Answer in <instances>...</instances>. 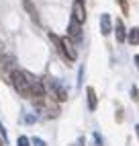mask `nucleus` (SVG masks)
<instances>
[{"label": "nucleus", "instance_id": "1", "mask_svg": "<svg viewBox=\"0 0 139 146\" xmlns=\"http://www.w3.org/2000/svg\"><path fill=\"white\" fill-rule=\"evenodd\" d=\"M10 82H12V86L16 89L18 95H23V97H31L29 80L25 78V72H23V70H12V74H10Z\"/></svg>", "mask_w": 139, "mask_h": 146}, {"label": "nucleus", "instance_id": "2", "mask_svg": "<svg viewBox=\"0 0 139 146\" xmlns=\"http://www.w3.org/2000/svg\"><path fill=\"white\" fill-rule=\"evenodd\" d=\"M47 89H49V93H51V97H55L59 103L68 101V91H66V86L59 82V80H55V78H47Z\"/></svg>", "mask_w": 139, "mask_h": 146}, {"label": "nucleus", "instance_id": "3", "mask_svg": "<svg viewBox=\"0 0 139 146\" xmlns=\"http://www.w3.org/2000/svg\"><path fill=\"white\" fill-rule=\"evenodd\" d=\"M59 54H64V58L66 60H70V62H74L76 58H78V52H76V47H74V43H72V39H68V37H59V50H57Z\"/></svg>", "mask_w": 139, "mask_h": 146}, {"label": "nucleus", "instance_id": "4", "mask_svg": "<svg viewBox=\"0 0 139 146\" xmlns=\"http://www.w3.org/2000/svg\"><path fill=\"white\" fill-rule=\"evenodd\" d=\"M72 19L78 23V25H82L86 21V8H84V2L82 0H74V8H72Z\"/></svg>", "mask_w": 139, "mask_h": 146}, {"label": "nucleus", "instance_id": "5", "mask_svg": "<svg viewBox=\"0 0 139 146\" xmlns=\"http://www.w3.org/2000/svg\"><path fill=\"white\" fill-rule=\"evenodd\" d=\"M68 39H74V41H80V39H82L80 25H78L74 19H72V21H70V25H68Z\"/></svg>", "mask_w": 139, "mask_h": 146}, {"label": "nucleus", "instance_id": "6", "mask_svg": "<svg viewBox=\"0 0 139 146\" xmlns=\"http://www.w3.org/2000/svg\"><path fill=\"white\" fill-rule=\"evenodd\" d=\"M111 31H113L111 15H108V13H102V15H100V33H102V35H111Z\"/></svg>", "mask_w": 139, "mask_h": 146}, {"label": "nucleus", "instance_id": "7", "mask_svg": "<svg viewBox=\"0 0 139 146\" xmlns=\"http://www.w3.org/2000/svg\"><path fill=\"white\" fill-rule=\"evenodd\" d=\"M115 33H117V41L119 43H123L127 39V33H125V25L121 19H117V23H115Z\"/></svg>", "mask_w": 139, "mask_h": 146}, {"label": "nucleus", "instance_id": "8", "mask_svg": "<svg viewBox=\"0 0 139 146\" xmlns=\"http://www.w3.org/2000/svg\"><path fill=\"white\" fill-rule=\"evenodd\" d=\"M23 6L27 8L29 17H31V19H33L35 23H39V15H37V8H35V4L31 2V0H23Z\"/></svg>", "mask_w": 139, "mask_h": 146}, {"label": "nucleus", "instance_id": "9", "mask_svg": "<svg viewBox=\"0 0 139 146\" xmlns=\"http://www.w3.org/2000/svg\"><path fill=\"white\" fill-rule=\"evenodd\" d=\"M86 95H88V107H90V111H94V109H96V105H98L96 91L92 89V86H88V89H86Z\"/></svg>", "mask_w": 139, "mask_h": 146}, {"label": "nucleus", "instance_id": "10", "mask_svg": "<svg viewBox=\"0 0 139 146\" xmlns=\"http://www.w3.org/2000/svg\"><path fill=\"white\" fill-rule=\"evenodd\" d=\"M127 39H129V43H131V45H139V27H133L131 31H129Z\"/></svg>", "mask_w": 139, "mask_h": 146}, {"label": "nucleus", "instance_id": "11", "mask_svg": "<svg viewBox=\"0 0 139 146\" xmlns=\"http://www.w3.org/2000/svg\"><path fill=\"white\" fill-rule=\"evenodd\" d=\"M16 146H31V140H29L27 136H18V140H16Z\"/></svg>", "mask_w": 139, "mask_h": 146}, {"label": "nucleus", "instance_id": "12", "mask_svg": "<svg viewBox=\"0 0 139 146\" xmlns=\"http://www.w3.org/2000/svg\"><path fill=\"white\" fill-rule=\"evenodd\" d=\"M94 142H96V146H102V144H104V140H102V136L98 134V132H94Z\"/></svg>", "mask_w": 139, "mask_h": 146}, {"label": "nucleus", "instance_id": "13", "mask_svg": "<svg viewBox=\"0 0 139 146\" xmlns=\"http://www.w3.org/2000/svg\"><path fill=\"white\" fill-rule=\"evenodd\" d=\"M31 144H33V146H47V144H45V140H41V138H33V140H31Z\"/></svg>", "mask_w": 139, "mask_h": 146}, {"label": "nucleus", "instance_id": "14", "mask_svg": "<svg viewBox=\"0 0 139 146\" xmlns=\"http://www.w3.org/2000/svg\"><path fill=\"white\" fill-rule=\"evenodd\" d=\"M0 136H2V142H6V140H8V136H6V130H4L2 121H0Z\"/></svg>", "mask_w": 139, "mask_h": 146}, {"label": "nucleus", "instance_id": "15", "mask_svg": "<svg viewBox=\"0 0 139 146\" xmlns=\"http://www.w3.org/2000/svg\"><path fill=\"white\" fill-rule=\"evenodd\" d=\"M117 2H119V4H121V8H123V13L127 15V13H129V6H127V0H117Z\"/></svg>", "mask_w": 139, "mask_h": 146}, {"label": "nucleus", "instance_id": "16", "mask_svg": "<svg viewBox=\"0 0 139 146\" xmlns=\"http://www.w3.org/2000/svg\"><path fill=\"white\" fill-rule=\"evenodd\" d=\"M131 97H133L135 101H139V91H137V86H133V89H131Z\"/></svg>", "mask_w": 139, "mask_h": 146}, {"label": "nucleus", "instance_id": "17", "mask_svg": "<svg viewBox=\"0 0 139 146\" xmlns=\"http://www.w3.org/2000/svg\"><path fill=\"white\" fill-rule=\"evenodd\" d=\"M25 121H27V123H33V121H35V115H27Z\"/></svg>", "mask_w": 139, "mask_h": 146}, {"label": "nucleus", "instance_id": "18", "mask_svg": "<svg viewBox=\"0 0 139 146\" xmlns=\"http://www.w3.org/2000/svg\"><path fill=\"white\" fill-rule=\"evenodd\" d=\"M72 146H84V138H80V140H78L76 144H72Z\"/></svg>", "mask_w": 139, "mask_h": 146}, {"label": "nucleus", "instance_id": "19", "mask_svg": "<svg viewBox=\"0 0 139 146\" xmlns=\"http://www.w3.org/2000/svg\"><path fill=\"white\" fill-rule=\"evenodd\" d=\"M0 56H4V43L0 41Z\"/></svg>", "mask_w": 139, "mask_h": 146}, {"label": "nucleus", "instance_id": "20", "mask_svg": "<svg viewBox=\"0 0 139 146\" xmlns=\"http://www.w3.org/2000/svg\"><path fill=\"white\" fill-rule=\"evenodd\" d=\"M135 64H137V68H139V56H135Z\"/></svg>", "mask_w": 139, "mask_h": 146}, {"label": "nucleus", "instance_id": "21", "mask_svg": "<svg viewBox=\"0 0 139 146\" xmlns=\"http://www.w3.org/2000/svg\"><path fill=\"white\" fill-rule=\"evenodd\" d=\"M135 132H137V136H139V123H137V125H135Z\"/></svg>", "mask_w": 139, "mask_h": 146}, {"label": "nucleus", "instance_id": "22", "mask_svg": "<svg viewBox=\"0 0 139 146\" xmlns=\"http://www.w3.org/2000/svg\"><path fill=\"white\" fill-rule=\"evenodd\" d=\"M0 146H2V140H0Z\"/></svg>", "mask_w": 139, "mask_h": 146}]
</instances>
